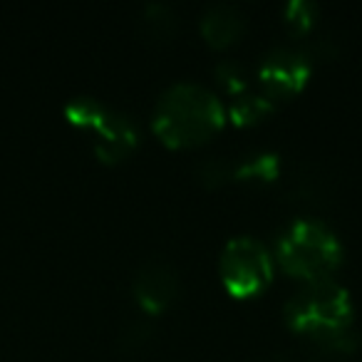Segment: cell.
I'll list each match as a JSON object with an SVG mask.
<instances>
[{
	"label": "cell",
	"mask_w": 362,
	"mask_h": 362,
	"mask_svg": "<svg viewBox=\"0 0 362 362\" xmlns=\"http://www.w3.org/2000/svg\"><path fill=\"white\" fill-rule=\"evenodd\" d=\"M352 317L355 305L350 291L332 276L305 281L286 303L288 325L310 337L322 350H355L360 335L352 325Z\"/></svg>",
	"instance_id": "1"
},
{
	"label": "cell",
	"mask_w": 362,
	"mask_h": 362,
	"mask_svg": "<svg viewBox=\"0 0 362 362\" xmlns=\"http://www.w3.org/2000/svg\"><path fill=\"white\" fill-rule=\"evenodd\" d=\"M226 107L216 92L194 80L171 82L151 112V127L169 146H194L221 129Z\"/></svg>",
	"instance_id": "2"
},
{
	"label": "cell",
	"mask_w": 362,
	"mask_h": 362,
	"mask_svg": "<svg viewBox=\"0 0 362 362\" xmlns=\"http://www.w3.org/2000/svg\"><path fill=\"white\" fill-rule=\"evenodd\" d=\"M276 256L291 276L313 281L332 276L342 261V243L327 223L317 218H293L278 236Z\"/></svg>",
	"instance_id": "3"
},
{
	"label": "cell",
	"mask_w": 362,
	"mask_h": 362,
	"mask_svg": "<svg viewBox=\"0 0 362 362\" xmlns=\"http://www.w3.org/2000/svg\"><path fill=\"white\" fill-rule=\"evenodd\" d=\"M65 117L92 134V149L102 161H119L139 141L136 122L127 112L105 105L97 97H72L65 105Z\"/></svg>",
	"instance_id": "4"
},
{
	"label": "cell",
	"mask_w": 362,
	"mask_h": 362,
	"mask_svg": "<svg viewBox=\"0 0 362 362\" xmlns=\"http://www.w3.org/2000/svg\"><path fill=\"white\" fill-rule=\"evenodd\" d=\"M221 281L233 296H253L263 286H268L273 276V258L266 243L256 236H233L223 246Z\"/></svg>",
	"instance_id": "5"
},
{
	"label": "cell",
	"mask_w": 362,
	"mask_h": 362,
	"mask_svg": "<svg viewBox=\"0 0 362 362\" xmlns=\"http://www.w3.org/2000/svg\"><path fill=\"white\" fill-rule=\"evenodd\" d=\"M313 52L298 45H276L258 62V80L268 95L276 100L298 92L310 77Z\"/></svg>",
	"instance_id": "6"
},
{
	"label": "cell",
	"mask_w": 362,
	"mask_h": 362,
	"mask_svg": "<svg viewBox=\"0 0 362 362\" xmlns=\"http://www.w3.org/2000/svg\"><path fill=\"white\" fill-rule=\"evenodd\" d=\"M132 291L144 315H156L166 310L179 293V273L166 258H144L134 273Z\"/></svg>",
	"instance_id": "7"
},
{
	"label": "cell",
	"mask_w": 362,
	"mask_h": 362,
	"mask_svg": "<svg viewBox=\"0 0 362 362\" xmlns=\"http://www.w3.org/2000/svg\"><path fill=\"white\" fill-rule=\"evenodd\" d=\"M246 30V16L233 3H211L202 13V33L214 47H226L243 35Z\"/></svg>",
	"instance_id": "8"
},
{
	"label": "cell",
	"mask_w": 362,
	"mask_h": 362,
	"mask_svg": "<svg viewBox=\"0 0 362 362\" xmlns=\"http://www.w3.org/2000/svg\"><path fill=\"white\" fill-rule=\"evenodd\" d=\"M281 174V156L276 151H248L228 156V179L238 181H273Z\"/></svg>",
	"instance_id": "9"
},
{
	"label": "cell",
	"mask_w": 362,
	"mask_h": 362,
	"mask_svg": "<svg viewBox=\"0 0 362 362\" xmlns=\"http://www.w3.org/2000/svg\"><path fill=\"white\" fill-rule=\"evenodd\" d=\"M136 25H139L141 37H146L149 42H164V40H171V35L176 33L179 16H176L171 3L151 0V3L141 6Z\"/></svg>",
	"instance_id": "10"
},
{
	"label": "cell",
	"mask_w": 362,
	"mask_h": 362,
	"mask_svg": "<svg viewBox=\"0 0 362 362\" xmlns=\"http://www.w3.org/2000/svg\"><path fill=\"white\" fill-rule=\"evenodd\" d=\"M273 110V97L268 92H238L233 95L231 105H228V117L233 119V124H253L261 117H266Z\"/></svg>",
	"instance_id": "11"
},
{
	"label": "cell",
	"mask_w": 362,
	"mask_h": 362,
	"mask_svg": "<svg viewBox=\"0 0 362 362\" xmlns=\"http://www.w3.org/2000/svg\"><path fill=\"white\" fill-rule=\"evenodd\" d=\"M283 16H286V23L296 35H305L317 18V6L313 0H288L286 8H283Z\"/></svg>",
	"instance_id": "12"
},
{
	"label": "cell",
	"mask_w": 362,
	"mask_h": 362,
	"mask_svg": "<svg viewBox=\"0 0 362 362\" xmlns=\"http://www.w3.org/2000/svg\"><path fill=\"white\" fill-rule=\"evenodd\" d=\"M216 80L226 87L228 92L238 95V92H246V70H243L241 62L236 60H218L216 65Z\"/></svg>",
	"instance_id": "13"
},
{
	"label": "cell",
	"mask_w": 362,
	"mask_h": 362,
	"mask_svg": "<svg viewBox=\"0 0 362 362\" xmlns=\"http://www.w3.org/2000/svg\"><path fill=\"white\" fill-rule=\"evenodd\" d=\"M146 317H149V315H141V317H136V320H132L129 325H127V330L122 332V342H124L127 347L141 345V342L149 337L151 325H149V320H146Z\"/></svg>",
	"instance_id": "14"
}]
</instances>
